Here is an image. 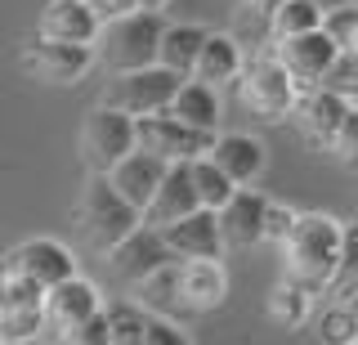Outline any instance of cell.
<instances>
[{"label": "cell", "mask_w": 358, "mask_h": 345, "mask_svg": "<svg viewBox=\"0 0 358 345\" xmlns=\"http://www.w3.org/2000/svg\"><path fill=\"white\" fill-rule=\"evenodd\" d=\"M229 300V274L220 260H179V314H210Z\"/></svg>", "instance_id": "15"}, {"label": "cell", "mask_w": 358, "mask_h": 345, "mask_svg": "<svg viewBox=\"0 0 358 345\" xmlns=\"http://www.w3.org/2000/svg\"><path fill=\"white\" fill-rule=\"evenodd\" d=\"M45 328V292L0 260V341H36Z\"/></svg>", "instance_id": "9"}, {"label": "cell", "mask_w": 358, "mask_h": 345, "mask_svg": "<svg viewBox=\"0 0 358 345\" xmlns=\"http://www.w3.org/2000/svg\"><path fill=\"white\" fill-rule=\"evenodd\" d=\"M134 121H139V148L162 157V162H171V166L206 157L210 143H215L210 130H197V126H188V121H179L171 113H152V117H134Z\"/></svg>", "instance_id": "8"}, {"label": "cell", "mask_w": 358, "mask_h": 345, "mask_svg": "<svg viewBox=\"0 0 358 345\" xmlns=\"http://www.w3.org/2000/svg\"><path fill=\"white\" fill-rule=\"evenodd\" d=\"M0 345H5V341H0Z\"/></svg>", "instance_id": "46"}, {"label": "cell", "mask_w": 358, "mask_h": 345, "mask_svg": "<svg viewBox=\"0 0 358 345\" xmlns=\"http://www.w3.org/2000/svg\"><path fill=\"white\" fill-rule=\"evenodd\" d=\"M36 31H41V36H54V41L94 45L99 31H103V18L90 9V0H50V5L41 9Z\"/></svg>", "instance_id": "19"}, {"label": "cell", "mask_w": 358, "mask_h": 345, "mask_svg": "<svg viewBox=\"0 0 358 345\" xmlns=\"http://www.w3.org/2000/svg\"><path fill=\"white\" fill-rule=\"evenodd\" d=\"M331 157L345 166V171H358V104H350V113H345L341 130H336L331 139Z\"/></svg>", "instance_id": "31"}, {"label": "cell", "mask_w": 358, "mask_h": 345, "mask_svg": "<svg viewBox=\"0 0 358 345\" xmlns=\"http://www.w3.org/2000/svg\"><path fill=\"white\" fill-rule=\"evenodd\" d=\"M103 309V296H99V287L90 283V278H67V283L50 287L45 292V328L54 332H67L76 328V323H85L90 314H99Z\"/></svg>", "instance_id": "18"}, {"label": "cell", "mask_w": 358, "mask_h": 345, "mask_svg": "<svg viewBox=\"0 0 358 345\" xmlns=\"http://www.w3.org/2000/svg\"><path fill=\"white\" fill-rule=\"evenodd\" d=\"M166 265H175V251L166 247V233L152 229V225H139L134 233H126V238L108 251V269L117 274L121 283H130V287H139L148 274L166 269Z\"/></svg>", "instance_id": "11"}, {"label": "cell", "mask_w": 358, "mask_h": 345, "mask_svg": "<svg viewBox=\"0 0 358 345\" xmlns=\"http://www.w3.org/2000/svg\"><path fill=\"white\" fill-rule=\"evenodd\" d=\"M139 148V121L130 113L94 104L81 121V162L90 166V175H108L121 157Z\"/></svg>", "instance_id": "6"}, {"label": "cell", "mask_w": 358, "mask_h": 345, "mask_svg": "<svg viewBox=\"0 0 358 345\" xmlns=\"http://www.w3.org/2000/svg\"><path fill=\"white\" fill-rule=\"evenodd\" d=\"M162 36H166L162 14H148V9H134V14L117 18V23H103V31L94 41L99 68H108V72L152 68L162 59Z\"/></svg>", "instance_id": "3"}, {"label": "cell", "mask_w": 358, "mask_h": 345, "mask_svg": "<svg viewBox=\"0 0 358 345\" xmlns=\"http://www.w3.org/2000/svg\"><path fill=\"white\" fill-rule=\"evenodd\" d=\"M134 296H139V305H148L152 314L171 318L179 309V260L166 265V269H157V274H148L139 287H134Z\"/></svg>", "instance_id": "27"}, {"label": "cell", "mask_w": 358, "mask_h": 345, "mask_svg": "<svg viewBox=\"0 0 358 345\" xmlns=\"http://www.w3.org/2000/svg\"><path fill=\"white\" fill-rule=\"evenodd\" d=\"M166 171H171V162H162V157H152V153L134 148L130 157H121V162L108 171V180L117 184V193L126 197L130 206L148 211L152 197H157V188H162V180H166Z\"/></svg>", "instance_id": "17"}, {"label": "cell", "mask_w": 358, "mask_h": 345, "mask_svg": "<svg viewBox=\"0 0 358 345\" xmlns=\"http://www.w3.org/2000/svg\"><path fill=\"white\" fill-rule=\"evenodd\" d=\"M273 54H278V63L300 81V90H313V85L327 81V72L336 68V59H341L345 50L327 36V27H318V31H300V36L273 41Z\"/></svg>", "instance_id": "10"}, {"label": "cell", "mask_w": 358, "mask_h": 345, "mask_svg": "<svg viewBox=\"0 0 358 345\" xmlns=\"http://www.w3.org/2000/svg\"><path fill=\"white\" fill-rule=\"evenodd\" d=\"M5 345H36V341H5Z\"/></svg>", "instance_id": "45"}, {"label": "cell", "mask_w": 358, "mask_h": 345, "mask_svg": "<svg viewBox=\"0 0 358 345\" xmlns=\"http://www.w3.org/2000/svg\"><path fill=\"white\" fill-rule=\"evenodd\" d=\"M242 72H246V59H242L238 36H229V31H210L206 45H201V54H197L193 76L206 81V85H215V90H224V85H238Z\"/></svg>", "instance_id": "22"}, {"label": "cell", "mask_w": 358, "mask_h": 345, "mask_svg": "<svg viewBox=\"0 0 358 345\" xmlns=\"http://www.w3.org/2000/svg\"><path fill=\"white\" fill-rule=\"evenodd\" d=\"M5 265L18 278L36 283L41 292H50V287L76 278V260H72V251H67L59 238H27V242H18V247L5 255Z\"/></svg>", "instance_id": "12"}, {"label": "cell", "mask_w": 358, "mask_h": 345, "mask_svg": "<svg viewBox=\"0 0 358 345\" xmlns=\"http://www.w3.org/2000/svg\"><path fill=\"white\" fill-rule=\"evenodd\" d=\"M322 27H327V36L345 50L354 41V31H358V0H354V5H345V9H331V14L322 18Z\"/></svg>", "instance_id": "35"}, {"label": "cell", "mask_w": 358, "mask_h": 345, "mask_svg": "<svg viewBox=\"0 0 358 345\" xmlns=\"http://www.w3.org/2000/svg\"><path fill=\"white\" fill-rule=\"evenodd\" d=\"M268 318L278 323V328H287V332H296V328H305V323H313V292H305L300 283H291V278H282V283L268 292Z\"/></svg>", "instance_id": "25"}, {"label": "cell", "mask_w": 358, "mask_h": 345, "mask_svg": "<svg viewBox=\"0 0 358 345\" xmlns=\"http://www.w3.org/2000/svg\"><path fill=\"white\" fill-rule=\"evenodd\" d=\"M193 211H201V197H197V184H193V162H175L171 171H166L162 188H157L152 206L143 211V225L166 229V225H175V220L193 216Z\"/></svg>", "instance_id": "16"}, {"label": "cell", "mask_w": 358, "mask_h": 345, "mask_svg": "<svg viewBox=\"0 0 358 345\" xmlns=\"http://www.w3.org/2000/svg\"><path fill=\"white\" fill-rule=\"evenodd\" d=\"M238 94L260 121H287V117H296L305 90H300V81L278 63V54H260L255 63H246V72L238 81Z\"/></svg>", "instance_id": "5"}, {"label": "cell", "mask_w": 358, "mask_h": 345, "mask_svg": "<svg viewBox=\"0 0 358 345\" xmlns=\"http://www.w3.org/2000/svg\"><path fill=\"white\" fill-rule=\"evenodd\" d=\"M282 5H287V0H246V9H255L260 18H273Z\"/></svg>", "instance_id": "39"}, {"label": "cell", "mask_w": 358, "mask_h": 345, "mask_svg": "<svg viewBox=\"0 0 358 345\" xmlns=\"http://www.w3.org/2000/svg\"><path fill=\"white\" fill-rule=\"evenodd\" d=\"M193 184H197V197H201V206H206V211L229 206V197L238 193V184H233L210 157H197V162H193Z\"/></svg>", "instance_id": "30"}, {"label": "cell", "mask_w": 358, "mask_h": 345, "mask_svg": "<svg viewBox=\"0 0 358 345\" xmlns=\"http://www.w3.org/2000/svg\"><path fill=\"white\" fill-rule=\"evenodd\" d=\"M22 72L36 76L50 85H76L81 76H90V68H99L94 45H76V41H54V36H31L22 50Z\"/></svg>", "instance_id": "7"}, {"label": "cell", "mask_w": 358, "mask_h": 345, "mask_svg": "<svg viewBox=\"0 0 358 345\" xmlns=\"http://www.w3.org/2000/svg\"><path fill=\"white\" fill-rule=\"evenodd\" d=\"M345 113H350V99H341L336 90H327V85H313V90L300 94V108H296L291 121H296L300 139H305L309 148L331 153V139H336V130H341Z\"/></svg>", "instance_id": "13"}, {"label": "cell", "mask_w": 358, "mask_h": 345, "mask_svg": "<svg viewBox=\"0 0 358 345\" xmlns=\"http://www.w3.org/2000/svg\"><path fill=\"white\" fill-rule=\"evenodd\" d=\"M166 247L175 251V260H220L224 255V233H220V216L215 211H193V216L175 220V225H166Z\"/></svg>", "instance_id": "14"}, {"label": "cell", "mask_w": 358, "mask_h": 345, "mask_svg": "<svg viewBox=\"0 0 358 345\" xmlns=\"http://www.w3.org/2000/svg\"><path fill=\"white\" fill-rule=\"evenodd\" d=\"M296 220H300V211L296 206H282V202H268L264 211V242H282L291 238V229H296Z\"/></svg>", "instance_id": "34"}, {"label": "cell", "mask_w": 358, "mask_h": 345, "mask_svg": "<svg viewBox=\"0 0 358 345\" xmlns=\"http://www.w3.org/2000/svg\"><path fill=\"white\" fill-rule=\"evenodd\" d=\"M341 292H358V274H354V278H345V283L336 287V296H341Z\"/></svg>", "instance_id": "42"}, {"label": "cell", "mask_w": 358, "mask_h": 345, "mask_svg": "<svg viewBox=\"0 0 358 345\" xmlns=\"http://www.w3.org/2000/svg\"><path fill=\"white\" fill-rule=\"evenodd\" d=\"M345 54H358V31H354V41H350V45H345Z\"/></svg>", "instance_id": "44"}, {"label": "cell", "mask_w": 358, "mask_h": 345, "mask_svg": "<svg viewBox=\"0 0 358 345\" xmlns=\"http://www.w3.org/2000/svg\"><path fill=\"white\" fill-rule=\"evenodd\" d=\"M322 85H327V90H336L341 99H350V104H358V54H341Z\"/></svg>", "instance_id": "33"}, {"label": "cell", "mask_w": 358, "mask_h": 345, "mask_svg": "<svg viewBox=\"0 0 358 345\" xmlns=\"http://www.w3.org/2000/svg\"><path fill=\"white\" fill-rule=\"evenodd\" d=\"M264 211H268V197L255 193V188H238L229 197V206H220V233L229 247H255L264 242Z\"/></svg>", "instance_id": "20"}, {"label": "cell", "mask_w": 358, "mask_h": 345, "mask_svg": "<svg viewBox=\"0 0 358 345\" xmlns=\"http://www.w3.org/2000/svg\"><path fill=\"white\" fill-rule=\"evenodd\" d=\"M139 225H143V211L130 206L108 175H90V184L81 188V197H76V229H81V238L90 242V247L108 255L126 233H134Z\"/></svg>", "instance_id": "2"}, {"label": "cell", "mask_w": 358, "mask_h": 345, "mask_svg": "<svg viewBox=\"0 0 358 345\" xmlns=\"http://www.w3.org/2000/svg\"><path fill=\"white\" fill-rule=\"evenodd\" d=\"M152 328V309L139 305V300H117L108 305V332H112V345H143Z\"/></svg>", "instance_id": "26"}, {"label": "cell", "mask_w": 358, "mask_h": 345, "mask_svg": "<svg viewBox=\"0 0 358 345\" xmlns=\"http://www.w3.org/2000/svg\"><path fill=\"white\" fill-rule=\"evenodd\" d=\"M59 345H112V332H108V305L99 314H90L85 323L59 332Z\"/></svg>", "instance_id": "32"}, {"label": "cell", "mask_w": 358, "mask_h": 345, "mask_svg": "<svg viewBox=\"0 0 358 345\" xmlns=\"http://www.w3.org/2000/svg\"><path fill=\"white\" fill-rule=\"evenodd\" d=\"M139 9H148V14H162V9H171V0H139Z\"/></svg>", "instance_id": "41"}, {"label": "cell", "mask_w": 358, "mask_h": 345, "mask_svg": "<svg viewBox=\"0 0 358 345\" xmlns=\"http://www.w3.org/2000/svg\"><path fill=\"white\" fill-rule=\"evenodd\" d=\"M341 238H345V220L322 216V211H300L291 238L282 242V278L300 283L313 296L336 292L345 274Z\"/></svg>", "instance_id": "1"}, {"label": "cell", "mask_w": 358, "mask_h": 345, "mask_svg": "<svg viewBox=\"0 0 358 345\" xmlns=\"http://www.w3.org/2000/svg\"><path fill=\"white\" fill-rule=\"evenodd\" d=\"M188 76H179L162 63L152 68H134V72H108L103 90H99V104L103 108H117V113H130V117H152V113H166L171 99L179 94Z\"/></svg>", "instance_id": "4"}, {"label": "cell", "mask_w": 358, "mask_h": 345, "mask_svg": "<svg viewBox=\"0 0 358 345\" xmlns=\"http://www.w3.org/2000/svg\"><path fill=\"white\" fill-rule=\"evenodd\" d=\"M341 260H345V274H341V283H345V278H354V274H358V216H354V220H345Z\"/></svg>", "instance_id": "37"}, {"label": "cell", "mask_w": 358, "mask_h": 345, "mask_svg": "<svg viewBox=\"0 0 358 345\" xmlns=\"http://www.w3.org/2000/svg\"><path fill=\"white\" fill-rule=\"evenodd\" d=\"M90 9H94L103 23H117V18H126L139 9V0H90Z\"/></svg>", "instance_id": "38"}, {"label": "cell", "mask_w": 358, "mask_h": 345, "mask_svg": "<svg viewBox=\"0 0 358 345\" xmlns=\"http://www.w3.org/2000/svg\"><path fill=\"white\" fill-rule=\"evenodd\" d=\"M341 300H345V305L354 309V318H358V292H341Z\"/></svg>", "instance_id": "43"}, {"label": "cell", "mask_w": 358, "mask_h": 345, "mask_svg": "<svg viewBox=\"0 0 358 345\" xmlns=\"http://www.w3.org/2000/svg\"><path fill=\"white\" fill-rule=\"evenodd\" d=\"M354 345H358V341H354Z\"/></svg>", "instance_id": "47"}, {"label": "cell", "mask_w": 358, "mask_h": 345, "mask_svg": "<svg viewBox=\"0 0 358 345\" xmlns=\"http://www.w3.org/2000/svg\"><path fill=\"white\" fill-rule=\"evenodd\" d=\"M166 113L215 135V126H220V90H215V85H206V81H197V76H188V81L179 85V94L171 99Z\"/></svg>", "instance_id": "23"}, {"label": "cell", "mask_w": 358, "mask_h": 345, "mask_svg": "<svg viewBox=\"0 0 358 345\" xmlns=\"http://www.w3.org/2000/svg\"><path fill=\"white\" fill-rule=\"evenodd\" d=\"M206 157L215 162L238 188H251L264 175V143L251 139V135H215Z\"/></svg>", "instance_id": "21"}, {"label": "cell", "mask_w": 358, "mask_h": 345, "mask_svg": "<svg viewBox=\"0 0 358 345\" xmlns=\"http://www.w3.org/2000/svg\"><path fill=\"white\" fill-rule=\"evenodd\" d=\"M143 345H193V341H188L166 314H152V328H148V337H143Z\"/></svg>", "instance_id": "36"}, {"label": "cell", "mask_w": 358, "mask_h": 345, "mask_svg": "<svg viewBox=\"0 0 358 345\" xmlns=\"http://www.w3.org/2000/svg\"><path fill=\"white\" fill-rule=\"evenodd\" d=\"M313 337H318L322 345H354L358 341L354 309L336 296V305H327V309H318V314H313Z\"/></svg>", "instance_id": "29"}, {"label": "cell", "mask_w": 358, "mask_h": 345, "mask_svg": "<svg viewBox=\"0 0 358 345\" xmlns=\"http://www.w3.org/2000/svg\"><path fill=\"white\" fill-rule=\"evenodd\" d=\"M322 18H327V14H322L313 0H287V5L268 18V36L287 41V36H300V31H318Z\"/></svg>", "instance_id": "28"}, {"label": "cell", "mask_w": 358, "mask_h": 345, "mask_svg": "<svg viewBox=\"0 0 358 345\" xmlns=\"http://www.w3.org/2000/svg\"><path fill=\"white\" fill-rule=\"evenodd\" d=\"M206 36L210 31L206 27H197V23H166V36H162V68H171L179 76H193L197 68V54L201 45H206Z\"/></svg>", "instance_id": "24"}, {"label": "cell", "mask_w": 358, "mask_h": 345, "mask_svg": "<svg viewBox=\"0 0 358 345\" xmlns=\"http://www.w3.org/2000/svg\"><path fill=\"white\" fill-rule=\"evenodd\" d=\"M313 5H318L322 14H331V9H345V5H354V0H313Z\"/></svg>", "instance_id": "40"}]
</instances>
